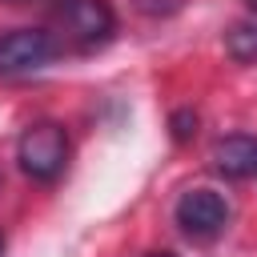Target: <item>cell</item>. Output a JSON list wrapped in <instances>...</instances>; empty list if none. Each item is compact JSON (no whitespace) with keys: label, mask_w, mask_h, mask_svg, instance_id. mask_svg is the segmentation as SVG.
Instances as JSON below:
<instances>
[{"label":"cell","mask_w":257,"mask_h":257,"mask_svg":"<svg viewBox=\"0 0 257 257\" xmlns=\"http://www.w3.org/2000/svg\"><path fill=\"white\" fill-rule=\"evenodd\" d=\"M68 153H72L68 133H64V124H56V120H36V124H28V128L20 133V141H16L20 173L32 177V181H40V185L60 181V173L68 169Z\"/></svg>","instance_id":"obj_1"},{"label":"cell","mask_w":257,"mask_h":257,"mask_svg":"<svg viewBox=\"0 0 257 257\" xmlns=\"http://www.w3.org/2000/svg\"><path fill=\"white\" fill-rule=\"evenodd\" d=\"M56 24H60V36H56L60 48L68 40L76 52L104 48L116 36V12L108 0H64L56 8Z\"/></svg>","instance_id":"obj_2"},{"label":"cell","mask_w":257,"mask_h":257,"mask_svg":"<svg viewBox=\"0 0 257 257\" xmlns=\"http://www.w3.org/2000/svg\"><path fill=\"white\" fill-rule=\"evenodd\" d=\"M60 56V40L48 28H12L0 36V76H28Z\"/></svg>","instance_id":"obj_3"},{"label":"cell","mask_w":257,"mask_h":257,"mask_svg":"<svg viewBox=\"0 0 257 257\" xmlns=\"http://www.w3.org/2000/svg\"><path fill=\"white\" fill-rule=\"evenodd\" d=\"M173 221L181 225L185 237L193 241H209L229 225V201L217 189H189L181 193V201L173 205Z\"/></svg>","instance_id":"obj_4"},{"label":"cell","mask_w":257,"mask_h":257,"mask_svg":"<svg viewBox=\"0 0 257 257\" xmlns=\"http://www.w3.org/2000/svg\"><path fill=\"white\" fill-rule=\"evenodd\" d=\"M213 169L229 181H253L257 177V137L233 133L213 145Z\"/></svg>","instance_id":"obj_5"},{"label":"cell","mask_w":257,"mask_h":257,"mask_svg":"<svg viewBox=\"0 0 257 257\" xmlns=\"http://www.w3.org/2000/svg\"><path fill=\"white\" fill-rule=\"evenodd\" d=\"M225 52L237 64H257V16H245L237 24H229L225 32Z\"/></svg>","instance_id":"obj_6"},{"label":"cell","mask_w":257,"mask_h":257,"mask_svg":"<svg viewBox=\"0 0 257 257\" xmlns=\"http://www.w3.org/2000/svg\"><path fill=\"white\" fill-rule=\"evenodd\" d=\"M193 133H197V112L181 108V112L173 116V137H177V141H189Z\"/></svg>","instance_id":"obj_7"},{"label":"cell","mask_w":257,"mask_h":257,"mask_svg":"<svg viewBox=\"0 0 257 257\" xmlns=\"http://www.w3.org/2000/svg\"><path fill=\"white\" fill-rule=\"evenodd\" d=\"M153 257H173V253H153Z\"/></svg>","instance_id":"obj_8"},{"label":"cell","mask_w":257,"mask_h":257,"mask_svg":"<svg viewBox=\"0 0 257 257\" xmlns=\"http://www.w3.org/2000/svg\"><path fill=\"white\" fill-rule=\"evenodd\" d=\"M0 253H4V237H0Z\"/></svg>","instance_id":"obj_9"},{"label":"cell","mask_w":257,"mask_h":257,"mask_svg":"<svg viewBox=\"0 0 257 257\" xmlns=\"http://www.w3.org/2000/svg\"><path fill=\"white\" fill-rule=\"evenodd\" d=\"M249 4H253V8H257V0H249Z\"/></svg>","instance_id":"obj_10"}]
</instances>
